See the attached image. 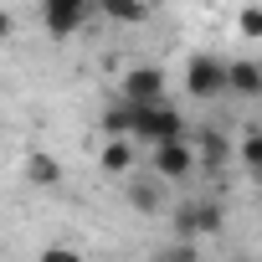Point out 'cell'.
Instances as JSON below:
<instances>
[{
  "mask_svg": "<svg viewBox=\"0 0 262 262\" xmlns=\"http://www.w3.org/2000/svg\"><path fill=\"white\" fill-rule=\"evenodd\" d=\"M128 103V98H123ZM190 134V123L185 113L170 103V98H155V103H128V139L134 144H165V139H185Z\"/></svg>",
  "mask_w": 262,
  "mask_h": 262,
  "instance_id": "6da1fadb",
  "label": "cell"
},
{
  "mask_svg": "<svg viewBox=\"0 0 262 262\" xmlns=\"http://www.w3.org/2000/svg\"><path fill=\"white\" fill-rule=\"evenodd\" d=\"M185 93L201 98V103L221 98V93H226V62H221L216 52H195L190 67H185Z\"/></svg>",
  "mask_w": 262,
  "mask_h": 262,
  "instance_id": "7a4b0ae2",
  "label": "cell"
},
{
  "mask_svg": "<svg viewBox=\"0 0 262 262\" xmlns=\"http://www.w3.org/2000/svg\"><path fill=\"white\" fill-rule=\"evenodd\" d=\"M88 21H93V0H41V26H47V36H57V41L77 36Z\"/></svg>",
  "mask_w": 262,
  "mask_h": 262,
  "instance_id": "3957f363",
  "label": "cell"
},
{
  "mask_svg": "<svg viewBox=\"0 0 262 262\" xmlns=\"http://www.w3.org/2000/svg\"><path fill=\"white\" fill-rule=\"evenodd\" d=\"M221 221H226V211H221V201H180L175 206V236H211V231H221Z\"/></svg>",
  "mask_w": 262,
  "mask_h": 262,
  "instance_id": "277c9868",
  "label": "cell"
},
{
  "mask_svg": "<svg viewBox=\"0 0 262 262\" xmlns=\"http://www.w3.org/2000/svg\"><path fill=\"white\" fill-rule=\"evenodd\" d=\"M149 155H155V175H160L165 185H175V180H190V175H195V149H190V139L149 144Z\"/></svg>",
  "mask_w": 262,
  "mask_h": 262,
  "instance_id": "5b68a950",
  "label": "cell"
},
{
  "mask_svg": "<svg viewBox=\"0 0 262 262\" xmlns=\"http://www.w3.org/2000/svg\"><path fill=\"white\" fill-rule=\"evenodd\" d=\"M185 139H190V134H185ZM190 149H195V170H211V175H221L226 160H231V139L221 134V128H201V134L190 139Z\"/></svg>",
  "mask_w": 262,
  "mask_h": 262,
  "instance_id": "8992f818",
  "label": "cell"
},
{
  "mask_svg": "<svg viewBox=\"0 0 262 262\" xmlns=\"http://www.w3.org/2000/svg\"><path fill=\"white\" fill-rule=\"evenodd\" d=\"M165 88H170V82H165L160 67H128L118 98H128V103H155V98H165Z\"/></svg>",
  "mask_w": 262,
  "mask_h": 262,
  "instance_id": "52a82bcc",
  "label": "cell"
},
{
  "mask_svg": "<svg viewBox=\"0 0 262 262\" xmlns=\"http://www.w3.org/2000/svg\"><path fill=\"white\" fill-rule=\"evenodd\" d=\"M123 195H128V206H134L139 216H160L165 211V180L155 175H134V170H128V180H123Z\"/></svg>",
  "mask_w": 262,
  "mask_h": 262,
  "instance_id": "ba28073f",
  "label": "cell"
},
{
  "mask_svg": "<svg viewBox=\"0 0 262 262\" xmlns=\"http://www.w3.org/2000/svg\"><path fill=\"white\" fill-rule=\"evenodd\" d=\"M98 165L108 175H128L139 165V144L128 139V134H103V149H98Z\"/></svg>",
  "mask_w": 262,
  "mask_h": 262,
  "instance_id": "9c48e42d",
  "label": "cell"
},
{
  "mask_svg": "<svg viewBox=\"0 0 262 262\" xmlns=\"http://www.w3.org/2000/svg\"><path fill=\"white\" fill-rule=\"evenodd\" d=\"M21 180H26L31 190H57V185H62V160L47 155V149H31L26 165H21Z\"/></svg>",
  "mask_w": 262,
  "mask_h": 262,
  "instance_id": "30bf717a",
  "label": "cell"
},
{
  "mask_svg": "<svg viewBox=\"0 0 262 262\" xmlns=\"http://www.w3.org/2000/svg\"><path fill=\"white\" fill-rule=\"evenodd\" d=\"M226 93H231V98H257V93H262V67H257L252 57L226 62Z\"/></svg>",
  "mask_w": 262,
  "mask_h": 262,
  "instance_id": "8fae6325",
  "label": "cell"
},
{
  "mask_svg": "<svg viewBox=\"0 0 262 262\" xmlns=\"http://www.w3.org/2000/svg\"><path fill=\"white\" fill-rule=\"evenodd\" d=\"M93 11L108 16L113 26H144L149 21V0H93Z\"/></svg>",
  "mask_w": 262,
  "mask_h": 262,
  "instance_id": "7c38bea8",
  "label": "cell"
},
{
  "mask_svg": "<svg viewBox=\"0 0 262 262\" xmlns=\"http://www.w3.org/2000/svg\"><path fill=\"white\" fill-rule=\"evenodd\" d=\"M236 149H242V165H247V175H257V170H262V139H257V128H247V134L236 139Z\"/></svg>",
  "mask_w": 262,
  "mask_h": 262,
  "instance_id": "4fadbf2b",
  "label": "cell"
},
{
  "mask_svg": "<svg viewBox=\"0 0 262 262\" xmlns=\"http://www.w3.org/2000/svg\"><path fill=\"white\" fill-rule=\"evenodd\" d=\"M103 134H128V103H123V98L108 103V113H103Z\"/></svg>",
  "mask_w": 262,
  "mask_h": 262,
  "instance_id": "5bb4252c",
  "label": "cell"
},
{
  "mask_svg": "<svg viewBox=\"0 0 262 262\" xmlns=\"http://www.w3.org/2000/svg\"><path fill=\"white\" fill-rule=\"evenodd\" d=\"M236 26H242L247 41H257V36H262V11H257V6H242V21H236Z\"/></svg>",
  "mask_w": 262,
  "mask_h": 262,
  "instance_id": "9a60e30c",
  "label": "cell"
},
{
  "mask_svg": "<svg viewBox=\"0 0 262 262\" xmlns=\"http://www.w3.org/2000/svg\"><path fill=\"white\" fill-rule=\"evenodd\" d=\"M11 36H16V16L0 6V41H11Z\"/></svg>",
  "mask_w": 262,
  "mask_h": 262,
  "instance_id": "2e32d148",
  "label": "cell"
}]
</instances>
